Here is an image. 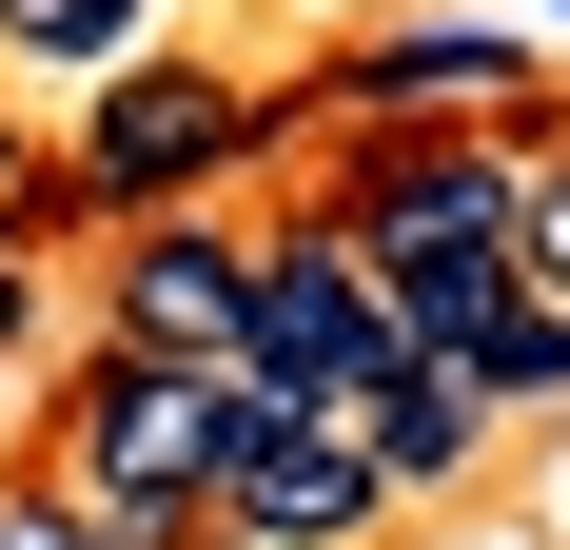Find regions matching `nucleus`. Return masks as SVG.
<instances>
[{
  "instance_id": "nucleus-1",
  "label": "nucleus",
  "mask_w": 570,
  "mask_h": 550,
  "mask_svg": "<svg viewBox=\"0 0 570 550\" xmlns=\"http://www.w3.org/2000/svg\"><path fill=\"white\" fill-rule=\"evenodd\" d=\"M276 79H236V59H118V79H79V138H59V177H79V217H217V177L276 158Z\"/></svg>"
},
{
  "instance_id": "nucleus-2",
  "label": "nucleus",
  "mask_w": 570,
  "mask_h": 550,
  "mask_svg": "<svg viewBox=\"0 0 570 550\" xmlns=\"http://www.w3.org/2000/svg\"><path fill=\"white\" fill-rule=\"evenodd\" d=\"M217 433H236V374H177V354L79 334V374H59V413H40V492H79V511H197L217 492Z\"/></svg>"
},
{
  "instance_id": "nucleus-3",
  "label": "nucleus",
  "mask_w": 570,
  "mask_h": 550,
  "mask_svg": "<svg viewBox=\"0 0 570 550\" xmlns=\"http://www.w3.org/2000/svg\"><path fill=\"white\" fill-rule=\"evenodd\" d=\"M512 177H531V138H335L315 158V217H335V256L374 295H413V275L512 256Z\"/></svg>"
},
{
  "instance_id": "nucleus-4",
  "label": "nucleus",
  "mask_w": 570,
  "mask_h": 550,
  "mask_svg": "<svg viewBox=\"0 0 570 550\" xmlns=\"http://www.w3.org/2000/svg\"><path fill=\"white\" fill-rule=\"evenodd\" d=\"M551 79H531L512 20H374V40H335V79H315V138H551Z\"/></svg>"
},
{
  "instance_id": "nucleus-5",
  "label": "nucleus",
  "mask_w": 570,
  "mask_h": 550,
  "mask_svg": "<svg viewBox=\"0 0 570 550\" xmlns=\"http://www.w3.org/2000/svg\"><path fill=\"white\" fill-rule=\"evenodd\" d=\"M394 374V315H374V275L335 256V217H256V354H236V393H276V413H335Z\"/></svg>"
},
{
  "instance_id": "nucleus-6",
  "label": "nucleus",
  "mask_w": 570,
  "mask_h": 550,
  "mask_svg": "<svg viewBox=\"0 0 570 550\" xmlns=\"http://www.w3.org/2000/svg\"><path fill=\"white\" fill-rule=\"evenodd\" d=\"M197 531H217V550H374V531H394V492H374V452H354L335 413H276V393H236Z\"/></svg>"
},
{
  "instance_id": "nucleus-7",
  "label": "nucleus",
  "mask_w": 570,
  "mask_h": 550,
  "mask_svg": "<svg viewBox=\"0 0 570 550\" xmlns=\"http://www.w3.org/2000/svg\"><path fill=\"white\" fill-rule=\"evenodd\" d=\"M99 334L177 354V374H236L256 354V217H118L99 236Z\"/></svg>"
},
{
  "instance_id": "nucleus-8",
  "label": "nucleus",
  "mask_w": 570,
  "mask_h": 550,
  "mask_svg": "<svg viewBox=\"0 0 570 550\" xmlns=\"http://www.w3.org/2000/svg\"><path fill=\"white\" fill-rule=\"evenodd\" d=\"M492 433H512V413H492V393H472V354H394V374L354 393V452H374V492H472V472H492Z\"/></svg>"
},
{
  "instance_id": "nucleus-9",
  "label": "nucleus",
  "mask_w": 570,
  "mask_h": 550,
  "mask_svg": "<svg viewBox=\"0 0 570 550\" xmlns=\"http://www.w3.org/2000/svg\"><path fill=\"white\" fill-rule=\"evenodd\" d=\"M138 40H158V0H0V59H40V79H118Z\"/></svg>"
},
{
  "instance_id": "nucleus-10",
  "label": "nucleus",
  "mask_w": 570,
  "mask_h": 550,
  "mask_svg": "<svg viewBox=\"0 0 570 550\" xmlns=\"http://www.w3.org/2000/svg\"><path fill=\"white\" fill-rule=\"evenodd\" d=\"M472 393H492V413H570V315L551 295H512V315L472 334Z\"/></svg>"
},
{
  "instance_id": "nucleus-11",
  "label": "nucleus",
  "mask_w": 570,
  "mask_h": 550,
  "mask_svg": "<svg viewBox=\"0 0 570 550\" xmlns=\"http://www.w3.org/2000/svg\"><path fill=\"white\" fill-rule=\"evenodd\" d=\"M512 275L551 295V315H570V118L531 138V177H512Z\"/></svg>"
},
{
  "instance_id": "nucleus-12",
  "label": "nucleus",
  "mask_w": 570,
  "mask_h": 550,
  "mask_svg": "<svg viewBox=\"0 0 570 550\" xmlns=\"http://www.w3.org/2000/svg\"><path fill=\"white\" fill-rule=\"evenodd\" d=\"M59 236H79V177H59V138L0 118V256H59Z\"/></svg>"
},
{
  "instance_id": "nucleus-13",
  "label": "nucleus",
  "mask_w": 570,
  "mask_h": 550,
  "mask_svg": "<svg viewBox=\"0 0 570 550\" xmlns=\"http://www.w3.org/2000/svg\"><path fill=\"white\" fill-rule=\"evenodd\" d=\"M0 550H99V531H79V511H59L40 472H20V492H0Z\"/></svg>"
},
{
  "instance_id": "nucleus-14",
  "label": "nucleus",
  "mask_w": 570,
  "mask_h": 550,
  "mask_svg": "<svg viewBox=\"0 0 570 550\" xmlns=\"http://www.w3.org/2000/svg\"><path fill=\"white\" fill-rule=\"evenodd\" d=\"M20 354H40V256H0V393H20Z\"/></svg>"
}]
</instances>
